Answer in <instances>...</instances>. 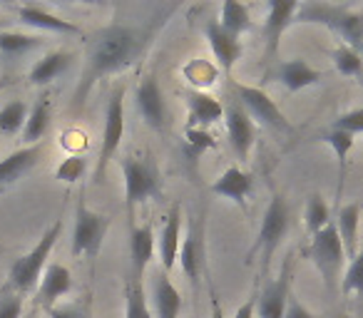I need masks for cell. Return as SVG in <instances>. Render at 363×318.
I'll use <instances>...</instances> for the list:
<instances>
[{
    "instance_id": "cell-12",
    "label": "cell",
    "mask_w": 363,
    "mask_h": 318,
    "mask_svg": "<svg viewBox=\"0 0 363 318\" xmlns=\"http://www.w3.org/2000/svg\"><path fill=\"white\" fill-rule=\"evenodd\" d=\"M224 120H227V135L234 154H237V159L247 162L254 147V120L247 115V110L239 102H232L224 110Z\"/></svg>"
},
{
    "instance_id": "cell-5",
    "label": "cell",
    "mask_w": 363,
    "mask_h": 318,
    "mask_svg": "<svg viewBox=\"0 0 363 318\" xmlns=\"http://www.w3.org/2000/svg\"><path fill=\"white\" fill-rule=\"evenodd\" d=\"M122 137H125V87L117 85L110 95V102H107L102 147H100V157H97L95 172H92V182L95 184H100L102 179H105L107 164H110V159L117 154V149H120Z\"/></svg>"
},
{
    "instance_id": "cell-9",
    "label": "cell",
    "mask_w": 363,
    "mask_h": 318,
    "mask_svg": "<svg viewBox=\"0 0 363 318\" xmlns=\"http://www.w3.org/2000/svg\"><path fill=\"white\" fill-rule=\"evenodd\" d=\"M234 92L239 97V105L247 110V115L252 120H257L259 125L269 127V130L277 132H291V122L286 120L281 110L277 107V102L262 90V87H252V85H239L234 82Z\"/></svg>"
},
{
    "instance_id": "cell-34",
    "label": "cell",
    "mask_w": 363,
    "mask_h": 318,
    "mask_svg": "<svg viewBox=\"0 0 363 318\" xmlns=\"http://www.w3.org/2000/svg\"><path fill=\"white\" fill-rule=\"evenodd\" d=\"M28 112H30V107L23 100L8 102L0 110V135H16V132H21L28 122Z\"/></svg>"
},
{
    "instance_id": "cell-41",
    "label": "cell",
    "mask_w": 363,
    "mask_h": 318,
    "mask_svg": "<svg viewBox=\"0 0 363 318\" xmlns=\"http://www.w3.org/2000/svg\"><path fill=\"white\" fill-rule=\"evenodd\" d=\"M284 318H313V316H311V311L303 306V303H298L296 298H289V306H286Z\"/></svg>"
},
{
    "instance_id": "cell-2",
    "label": "cell",
    "mask_w": 363,
    "mask_h": 318,
    "mask_svg": "<svg viewBox=\"0 0 363 318\" xmlns=\"http://www.w3.org/2000/svg\"><path fill=\"white\" fill-rule=\"evenodd\" d=\"M294 23H313L323 25L331 33L341 35L343 45L358 47L363 45V13H353L346 6H333V3H298V11Z\"/></svg>"
},
{
    "instance_id": "cell-7",
    "label": "cell",
    "mask_w": 363,
    "mask_h": 318,
    "mask_svg": "<svg viewBox=\"0 0 363 318\" xmlns=\"http://www.w3.org/2000/svg\"><path fill=\"white\" fill-rule=\"evenodd\" d=\"M286 232H289V204L281 194H274L267 212H264L262 227H259L257 234V249L262 251L264 271L269 268V261L277 254V249L281 246Z\"/></svg>"
},
{
    "instance_id": "cell-25",
    "label": "cell",
    "mask_w": 363,
    "mask_h": 318,
    "mask_svg": "<svg viewBox=\"0 0 363 318\" xmlns=\"http://www.w3.org/2000/svg\"><path fill=\"white\" fill-rule=\"evenodd\" d=\"M70 65H72V52L70 50H52V52H48V55H43L40 60L30 67L28 80L38 87L50 85V82L57 80V77H60Z\"/></svg>"
},
{
    "instance_id": "cell-42",
    "label": "cell",
    "mask_w": 363,
    "mask_h": 318,
    "mask_svg": "<svg viewBox=\"0 0 363 318\" xmlns=\"http://www.w3.org/2000/svg\"><path fill=\"white\" fill-rule=\"evenodd\" d=\"M50 318H85V313H80V308L75 306H62V308H48Z\"/></svg>"
},
{
    "instance_id": "cell-11",
    "label": "cell",
    "mask_w": 363,
    "mask_h": 318,
    "mask_svg": "<svg viewBox=\"0 0 363 318\" xmlns=\"http://www.w3.org/2000/svg\"><path fill=\"white\" fill-rule=\"evenodd\" d=\"M296 11H298V3H294V0H272V3H269L267 21H264V38H267V60H274V57H277L281 35L289 30V25H294Z\"/></svg>"
},
{
    "instance_id": "cell-13",
    "label": "cell",
    "mask_w": 363,
    "mask_h": 318,
    "mask_svg": "<svg viewBox=\"0 0 363 318\" xmlns=\"http://www.w3.org/2000/svg\"><path fill=\"white\" fill-rule=\"evenodd\" d=\"M207 40L214 52L217 65L222 67L224 75H229V72L234 70V65H237L244 55V47H242V42H239V38L224 30V28L219 25V21H209L207 23Z\"/></svg>"
},
{
    "instance_id": "cell-8",
    "label": "cell",
    "mask_w": 363,
    "mask_h": 318,
    "mask_svg": "<svg viewBox=\"0 0 363 318\" xmlns=\"http://www.w3.org/2000/svg\"><path fill=\"white\" fill-rule=\"evenodd\" d=\"M122 174H125V204L127 209H135L137 204L160 194V174L152 162L125 157L122 159Z\"/></svg>"
},
{
    "instance_id": "cell-46",
    "label": "cell",
    "mask_w": 363,
    "mask_h": 318,
    "mask_svg": "<svg viewBox=\"0 0 363 318\" xmlns=\"http://www.w3.org/2000/svg\"><path fill=\"white\" fill-rule=\"evenodd\" d=\"M358 55H361V57H363V45H361V47H358Z\"/></svg>"
},
{
    "instance_id": "cell-22",
    "label": "cell",
    "mask_w": 363,
    "mask_h": 318,
    "mask_svg": "<svg viewBox=\"0 0 363 318\" xmlns=\"http://www.w3.org/2000/svg\"><path fill=\"white\" fill-rule=\"evenodd\" d=\"M187 107H189V127H209L224 117V107L217 97L202 90H187Z\"/></svg>"
},
{
    "instance_id": "cell-39",
    "label": "cell",
    "mask_w": 363,
    "mask_h": 318,
    "mask_svg": "<svg viewBox=\"0 0 363 318\" xmlns=\"http://www.w3.org/2000/svg\"><path fill=\"white\" fill-rule=\"evenodd\" d=\"M82 172H85V159L82 157H67V159H62L60 167L55 169V179L72 184L82 177Z\"/></svg>"
},
{
    "instance_id": "cell-47",
    "label": "cell",
    "mask_w": 363,
    "mask_h": 318,
    "mask_svg": "<svg viewBox=\"0 0 363 318\" xmlns=\"http://www.w3.org/2000/svg\"><path fill=\"white\" fill-rule=\"evenodd\" d=\"M338 318H351V316H346V313H341V316H338Z\"/></svg>"
},
{
    "instance_id": "cell-33",
    "label": "cell",
    "mask_w": 363,
    "mask_h": 318,
    "mask_svg": "<svg viewBox=\"0 0 363 318\" xmlns=\"http://www.w3.org/2000/svg\"><path fill=\"white\" fill-rule=\"evenodd\" d=\"M303 219H306V232L311 234V237H316L318 232H323V229L333 222L331 209H328V204L323 202L321 194H313V197L308 199L306 212H303Z\"/></svg>"
},
{
    "instance_id": "cell-1",
    "label": "cell",
    "mask_w": 363,
    "mask_h": 318,
    "mask_svg": "<svg viewBox=\"0 0 363 318\" xmlns=\"http://www.w3.org/2000/svg\"><path fill=\"white\" fill-rule=\"evenodd\" d=\"M157 25L160 23H155L150 28L130 25V23H112V25L97 30L95 38L90 40V47H87V62H85V70H82L80 82L75 87L72 107L80 110L85 105L87 95H90L92 85L97 80H105V77L125 70L137 57L145 55Z\"/></svg>"
},
{
    "instance_id": "cell-16",
    "label": "cell",
    "mask_w": 363,
    "mask_h": 318,
    "mask_svg": "<svg viewBox=\"0 0 363 318\" xmlns=\"http://www.w3.org/2000/svg\"><path fill=\"white\" fill-rule=\"evenodd\" d=\"M272 77L277 82H281L289 92H301V90H306V87L318 85V82L323 80V72L311 67L303 57H294V60L279 62Z\"/></svg>"
},
{
    "instance_id": "cell-30",
    "label": "cell",
    "mask_w": 363,
    "mask_h": 318,
    "mask_svg": "<svg viewBox=\"0 0 363 318\" xmlns=\"http://www.w3.org/2000/svg\"><path fill=\"white\" fill-rule=\"evenodd\" d=\"M45 42L43 35H30V33H18V30H0V52L8 57L26 55V52L35 50Z\"/></svg>"
},
{
    "instance_id": "cell-21",
    "label": "cell",
    "mask_w": 363,
    "mask_h": 318,
    "mask_svg": "<svg viewBox=\"0 0 363 318\" xmlns=\"http://www.w3.org/2000/svg\"><path fill=\"white\" fill-rule=\"evenodd\" d=\"M18 18L26 25L35 28V30H50V33H62V35H80V28L72 21H65L60 16H52L50 11L40 6H21L18 8Z\"/></svg>"
},
{
    "instance_id": "cell-29",
    "label": "cell",
    "mask_w": 363,
    "mask_h": 318,
    "mask_svg": "<svg viewBox=\"0 0 363 318\" xmlns=\"http://www.w3.org/2000/svg\"><path fill=\"white\" fill-rule=\"evenodd\" d=\"M219 25L237 38L244 35V33H249L254 28L252 11H249V6H244V3L227 0V3L222 6V13H219Z\"/></svg>"
},
{
    "instance_id": "cell-4",
    "label": "cell",
    "mask_w": 363,
    "mask_h": 318,
    "mask_svg": "<svg viewBox=\"0 0 363 318\" xmlns=\"http://www.w3.org/2000/svg\"><path fill=\"white\" fill-rule=\"evenodd\" d=\"M301 254L316 266V271L321 273L328 291H336V283H338V278H341V271L348 259L346 249H343V244H341V237H338L336 224L331 222L323 232L311 237V244H308Z\"/></svg>"
},
{
    "instance_id": "cell-45",
    "label": "cell",
    "mask_w": 363,
    "mask_h": 318,
    "mask_svg": "<svg viewBox=\"0 0 363 318\" xmlns=\"http://www.w3.org/2000/svg\"><path fill=\"white\" fill-rule=\"evenodd\" d=\"M11 85V80H8V77H3V80H0V90H3V87H8Z\"/></svg>"
},
{
    "instance_id": "cell-36",
    "label": "cell",
    "mask_w": 363,
    "mask_h": 318,
    "mask_svg": "<svg viewBox=\"0 0 363 318\" xmlns=\"http://www.w3.org/2000/svg\"><path fill=\"white\" fill-rule=\"evenodd\" d=\"M343 293H363V246L358 249V254L353 259H348V266L343 271L341 281Z\"/></svg>"
},
{
    "instance_id": "cell-15",
    "label": "cell",
    "mask_w": 363,
    "mask_h": 318,
    "mask_svg": "<svg viewBox=\"0 0 363 318\" xmlns=\"http://www.w3.org/2000/svg\"><path fill=\"white\" fill-rule=\"evenodd\" d=\"M72 291V273L62 263H50L43 271V278L38 283V306L55 308V301H60L62 296Z\"/></svg>"
},
{
    "instance_id": "cell-10",
    "label": "cell",
    "mask_w": 363,
    "mask_h": 318,
    "mask_svg": "<svg viewBox=\"0 0 363 318\" xmlns=\"http://www.w3.org/2000/svg\"><path fill=\"white\" fill-rule=\"evenodd\" d=\"M135 105L137 112L142 115V120L152 127L155 132H162L167 127V107H164V95H162L160 85L152 75L142 77L135 87Z\"/></svg>"
},
{
    "instance_id": "cell-14",
    "label": "cell",
    "mask_w": 363,
    "mask_h": 318,
    "mask_svg": "<svg viewBox=\"0 0 363 318\" xmlns=\"http://www.w3.org/2000/svg\"><path fill=\"white\" fill-rule=\"evenodd\" d=\"M182 249V209L172 207V212L167 214V222L162 227L160 237H157V254H160V263L164 268V273L169 276L177 266Z\"/></svg>"
},
{
    "instance_id": "cell-24",
    "label": "cell",
    "mask_w": 363,
    "mask_h": 318,
    "mask_svg": "<svg viewBox=\"0 0 363 318\" xmlns=\"http://www.w3.org/2000/svg\"><path fill=\"white\" fill-rule=\"evenodd\" d=\"M338 229V237H341V244L346 249V256L353 259L358 254V227H361V204L351 202L338 207V214L333 219Z\"/></svg>"
},
{
    "instance_id": "cell-44",
    "label": "cell",
    "mask_w": 363,
    "mask_h": 318,
    "mask_svg": "<svg viewBox=\"0 0 363 318\" xmlns=\"http://www.w3.org/2000/svg\"><path fill=\"white\" fill-rule=\"evenodd\" d=\"M212 318H224V311H222V306H219L217 296H212Z\"/></svg>"
},
{
    "instance_id": "cell-20",
    "label": "cell",
    "mask_w": 363,
    "mask_h": 318,
    "mask_svg": "<svg viewBox=\"0 0 363 318\" xmlns=\"http://www.w3.org/2000/svg\"><path fill=\"white\" fill-rule=\"evenodd\" d=\"M182 293L167 273H157L152 281V316L155 318H179Z\"/></svg>"
},
{
    "instance_id": "cell-19",
    "label": "cell",
    "mask_w": 363,
    "mask_h": 318,
    "mask_svg": "<svg viewBox=\"0 0 363 318\" xmlns=\"http://www.w3.org/2000/svg\"><path fill=\"white\" fill-rule=\"evenodd\" d=\"M254 189V177L249 172H244L242 167H229L217 182L212 184V192L222 199H229V202L244 207Z\"/></svg>"
},
{
    "instance_id": "cell-38",
    "label": "cell",
    "mask_w": 363,
    "mask_h": 318,
    "mask_svg": "<svg viewBox=\"0 0 363 318\" xmlns=\"http://www.w3.org/2000/svg\"><path fill=\"white\" fill-rule=\"evenodd\" d=\"M333 130L348 132L353 137L363 135V107H356V110H348L343 115H338L336 122H333Z\"/></svg>"
},
{
    "instance_id": "cell-6",
    "label": "cell",
    "mask_w": 363,
    "mask_h": 318,
    "mask_svg": "<svg viewBox=\"0 0 363 318\" xmlns=\"http://www.w3.org/2000/svg\"><path fill=\"white\" fill-rule=\"evenodd\" d=\"M110 229V217L92 212L85 204V199L77 202L75 209V229H72V254L75 256L95 259L102 249V242Z\"/></svg>"
},
{
    "instance_id": "cell-43",
    "label": "cell",
    "mask_w": 363,
    "mask_h": 318,
    "mask_svg": "<svg viewBox=\"0 0 363 318\" xmlns=\"http://www.w3.org/2000/svg\"><path fill=\"white\" fill-rule=\"evenodd\" d=\"M234 318H257V298L242 303V306L237 308V313H234Z\"/></svg>"
},
{
    "instance_id": "cell-37",
    "label": "cell",
    "mask_w": 363,
    "mask_h": 318,
    "mask_svg": "<svg viewBox=\"0 0 363 318\" xmlns=\"http://www.w3.org/2000/svg\"><path fill=\"white\" fill-rule=\"evenodd\" d=\"M214 147H217V140H214V137L209 135L207 130H202V127H187V140H184V149H187V154L192 157V159L202 157L204 152L214 149Z\"/></svg>"
},
{
    "instance_id": "cell-32",
    "label": "cell",
    "mask_w": 363,
    "mask_h": 318,
    "mask_svg": "<svg viewBox=\"0 0 363 318\" xmlns=\"http://www.w3.org/2000/svg\"><path fill=\"white\" fill-rule=\"evenodd\" d=\"M125 318H155L152 306L147 303L145 288L137 278H130L125 283Z\"/></svg>"
},
{
    "instance_id": "cell-48",
    "label": "cell",
    "mask_w": 363,
    "mask_h": 318,
    "mask_svg": "<svg viewBox=\"0 0 363 318\" xmlns=\"http://www.w3.org/2000/svg\"><path fill=\"white\" fill-rule=\"evenodd\" d=\"M3 25H6V23H3V21H0V28H3Z\"/></svg>"
},
{
    "instance_id": "cell-31",
    "label": "cell",
    "mask_w": 363,
    "mask_h": 318,
    "mask_svg": "<svg viewBox=\"0 0 363 318\" xmlns=\"http://www.w3.org/2000/svg\"><path fill=\"white\" fill-rule=\"evenodd\" d=\"M331 60H333V67H336L341 75L353 77V80L363 85V57L358 55V50H353V47H348V45H338V47H333Z\"/></svg>"
},
{
    "instance_id": "cell-17",
    "label": "cell",
    "mask_w": 363,
    "mask_h": 318,
    "mask_svg": "<svg viewBox=\"0 0 363 318\" xmlns=\"http://www.w3.org/2000/svg\"><path fill=\"white\" fill-rule=\"evenodd\" d=\"M289 271L284 268L281 276H277L274 281H269L262 288V296L257 298V316L259 318H284L289 306Z\"/></svg>"
},
{
    "instance_id": "cell-27",
    "label": "cell",
    "mask_w": 363,
    "mask_h": 318,
    "mask_svg": "<svg viewBox=\"0 0 363 318\" xmlns=\"http://www.w3.org/2000/svg\"><path fill=\"white\" fill-rule=\"evenodd\" d=\"M177 263L182 266V271L187 273L189 281H197L199 271H202V266H204V242L197 237V229H189L187 239H184V244H182V249H179Z\"/></svg>"
},
{
    "instance_id": "cell-35",
    "label": "cell",
    "mask_w": 363,
    "mask_h": 318,
    "mask_svg": "<svg viewBox=\"0 0 363 318\" xmlns=\"http://www.w3.org/2000/svg\"><path fill=\"white\" fill-rule=\"evenodd\" d=\"M184 77L194 85V90H207L217 82L219 77V67L212 65L207 60H192L187 67H184Z\"/></svg>"
},
{
    "instance_id": "cell-40",
    "label": "cell",
    "mask_w": 363,
    "mask_h": 318,
    "mask_svg": "<svg viewBox=\"0 0 363 318\" xmlns=\"http://www.w3.org/2000/svg\"><path fill=\"white\" fill-rule=\"evenodd\" d=\"M23 313V296L13 291L11 286L0 293V318H21Z\"/></svg>"
},
{
    "instance_id": "cell-18",
    "label": "cell",
    "mask_w": 363,
    "mask_h": 318,
    "mask_svg": "<svg viewBox=\"0 0 363 318\" xmlns=\"http://www.w3.org/2000/svg\"><path fill=\"white\" fill-rule=\"evenodd\" d=\"M43 152H45V144L40 142V144H26L23 149H16L6 159H0V187H6V184H13L21 177H26L38 164Z\"/></svg>"
},
{
    "instance_id": "cell-28",
    "label": "cell",
    "mask_w": 363,
    "mask_h": 318,
    "mask_svg": "<svg viewBox=\"0 0 363 318\" xmlns=\"http://www.w3.org/2000/svg\"><path fill=\"white\" fill-rule=\"evenodd\" d=\"M326 142L331 144L333 154H336V162H338V187H336V199H338V207H341V192H343V182H346V172H348V154H351L353 144H356V137L348 135V132L341 130H333L326 135Z\"/></svg>"
},
{
    "instance_id": "cell-26",
    "label": "cell",
    "mask_w": 363,
    "mask_h": 318,
    "mask_svg": "<svg viewBox=\"0 0 363 318\" xmlns=\"http://www.w3.org/2000/svg\"><path fill=\"white\" fill-rule=\"evenodd\" d=\"M50 127V97L43 95L35 100V105L28 112V122L23 127V140L26 144H40Z\"/></svg>"
},
{
    "instance_id": "cell-3",
    "label": "cell",
    "mask_w": 363,
    "mask_h": 318,
    "mask_svg": "<svg viewBox=\"0 0 363 318\" xmlns=\"http://www.w3.org/2000/svg\"><path fill=\"white\" fill-rule=\"evenodd\" d=\"M62 234V219L50 224L45 234L38 239V244L30 249L28 254H23L16 263L11 266V288L18 291L21 296L26 293L35 291L38 283H40V276H43V268H48V259H50V251L55 249L57 239Z\"/></svg>"
},
{
    "instance_id": "cell-23",
    "label": "cell",
    "mask_w": 363,
    "mask_h": 318,
    "mask_svg": "<svg viewBox=\"0 0 363 318\" xmlns=\"http://www.w3.org/2000/svg\"><path fill=\"white\" fill-rule=\"evenodd\" d=\"M155 251H157V237L152 224H142V227L132 229L130 256H132V268H135V278H142V273L147 271L150 261L155 259Z\"/></svg>"
}]
</instances>
